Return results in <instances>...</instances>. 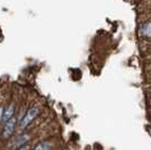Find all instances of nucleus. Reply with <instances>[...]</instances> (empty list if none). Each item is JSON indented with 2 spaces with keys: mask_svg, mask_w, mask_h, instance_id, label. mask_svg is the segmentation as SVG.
I'll return each mask as SVG.
<instances>
[{
  "mask_svg": "<svg viewBox=\"0 0 151 150\" xmlns=\"http://www.w3.org/2000/svg\"><path fill=\"white\" fill-rule=\"evenodd\" d=\"M140 34L145 38H151V22L145 24L140 28Z\"/></svg>",
  "mask_w": 151,
  "mask_h": 150,
  "instance_id": "nucleus-5",
  "label": "nucleus"
},
{
  "mask_svg": "<svg viewBox=\"0 0 151 150\" xmlns=\"http://www.w3.org/2000/svg\"><path fill=\"white\" fill-rule=\"evenodd\" d=\"M16 122H17V120L14 116L13 119H10L8 122H6L4 124V130H2V138L4 139H8V138L13 134L14 130L16 128Z\"/></svg>",
  "mask_w": 151,
  "mask_h": 150,
  "instance_id": "nucleus-4",
  "label": "nucleus"
},
{
  "mask_svg": "<svg viewBox=\"0 0 151 150\" xmlns=\"http://www.w3.org/2000/svg\"><path fill=\"white\" fill-rule=\"evenodd\" d=\"M38 113H40V107H38L36 104L32 105V106L26 111V113L24 114V116L22 118L20 122H19L20 129H25L26 126H28V125L31 124L32 122L34 121V119L38 115Z\"/></svg>",
  "mask_w": 151,
  "mask_h": 150,
  "instance_id": "nucleus-1",
  "label": "nucleus"
},
{
  "mask_svg": "<svg viewBox=\"0 0 151 150\" xmlns=\"http://www.w3.org/2000/svg\"><path fill=\"white\" fill-rule=\"evenodd\" d=\"M29 140H31V134H28V133H22V134H19L17 137H15L10 141L9 148H10V150H17L22 146L27 144V141H29Z\"/></svg>",
  "mask_w": 151,
  "mask_h": 150,
  "instance_id": "nucleus-2",
  "label": "nucleus"
},
{
  "mask_svg": "<svg viewBox=\"0 0 151 150\" xmlns=\"http://www.w3.org/2000/svg\"><path fill=\"white\" fill-rule=\"evenodd\" d=\"M17 150H29V146L26 144H24V146H22L20 148H18Z\"/></svg>",
  "mask_w": 151,
  "mask_h": 150,
  "instance_id": "nucleus-7",
  "label": "nucleus"
},
{
  "mask_svg": "<svg viewBox=\"0 0 151 150\" xmlns=\"http://www.w3.org/2000/svg\"><path fill=\"white\" fill-rule=\"evenodd\" d=\"M52 148V142L50 141H41V142H38L35 147H34V149L33 150H51Z\"/></svg>",
  "mask_w": 151,
  "mask_h": 150,
  "instance_id": "nucleus-6",
  "label": "nucleus"
},
{
  "mask_svg": "<svg viewBox=\"0 0 151 150\" xmlns=\"http://www.w3.org/2000/svg\"><path fill=\"white\" fill-rule=\"evenodd\" d=\"M14 114H15V104H14V103H10L8 106L4 107V110H2V115H1V119H0V122H1L2 124H5V123L8 122L10 119H13Z\"/></svg>",
  "mask_w": 151,
  "mask_h": 150,
  "instance_id": "nucleus-3",
  "label": "nucleus"
}]
</instances>
